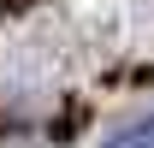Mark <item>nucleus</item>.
I'll return each instance as SVG.
<instances>
[{"label":"nucleus","mask_w":154,"mask_h":148,"mask_svg":"<svg viewBox=\"0 0 154 148\" xmlns=\"http://www.w3.org/2000/svg\"><path fill=\"white\" fill-rule=\"evenodd\" d=\"M101 148H154V113H142L136 125H125L119 136H107Z\"/></svg>","instance_id":"obj_1"}]
</instances>
